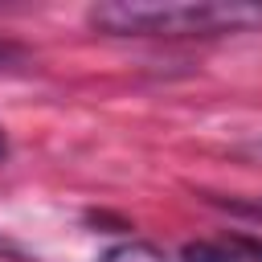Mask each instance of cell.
I'll return each instance as SVG.
<instances>
[{"label": "cell", "mask_w": 262, "mask_h": 262, "mask_svg": "<svg viewBox=\"0 0 262 262\" xmlns=\"http://www.w3.org/2000/svg\"><path fill=\"white\" fill-rule=\"evenodd\" d=\"M86 20L115 37H192V33H233L242 25L262 20V8L250 4H213V0H184V4H143V0H115L94 4Z\"/></svg>", "instance_id": "cell-1"}, {"label": "cell", "mask_w": 262, "mask_h": 262, "mask_svg": "<svg viewBox=\"0 0 262 262\" xmlns=\"http://www.w3.org/2000/svg\"><path fill=\"white\" fill-rule=\"evenodd\" d=\"M98 262H172L160 246H151V242H139V237H131V242H119V246H111Z\"/></svg>", "instance_id": "cell-2"}, {"label": "cell", "mask_w": 262, "mask_h": 262, "mask_svg": "<svg viewBox=\"0 0 262 262\" xmlns=\"http://www.w3.org/2000/svg\"><path fill=\"white\" fill-rule=\"evenodd\" d=\"M180 258L184 262H246V254L225 242H188Z\"/></svg>", "instance_id": "cell-3"}, {"label": "cell", "mask_w": 262, "mask_h": 262, "mask_svg": "<svg viewBox=\"0 0 262 262\" xmlns=\"http://www.w3.org/2000/svg\"><path fill=\"white\" fill-rule=\"evenodd\" d=\"M25 57V49L20 45H12V41H0V66H8V61H20Z\"/></svg>", "instance_id": "cell-4"}, {"label": "cell", "mask_w": 262, "mask_h": 262, "mask_svg": "<svg viewBox=\"0 0 262 262\" xmlns=\"http://www.w3.org/2000/svg\"><path fill=\"white\" fill-rule=\"evenodd\" d=\"M229 209H237V213H258V217H262V201H254V205H229Z\"/></svg>", "instance_id": "cell-5"}, {"label": "cell", "mask_w": 262, "mask_h": 262, "mask_svg": "<svg viewBox=\"0 0 262 262\" xmlns=\"http://www.w3.org/2000/svg\"><path fill=\"white\" fill-rule=\"evenodd\" d=\"M0 160H8V135H4V127H0Z\"/></svg>", "instance_id": "cell-6"}]
</instances>
